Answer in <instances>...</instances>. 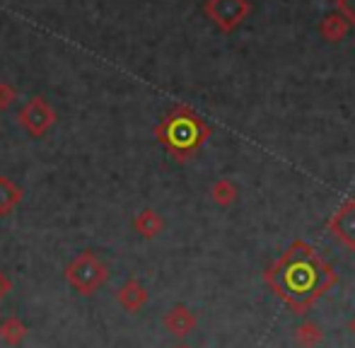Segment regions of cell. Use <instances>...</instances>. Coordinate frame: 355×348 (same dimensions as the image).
Returning <instances> with one entry per match:
<instances>
[{
  "label": "cell",
  "mask_w": 355,
  "mask_h": 348,
  "mask_svg": "<svg viewBox=\"0 0 355 348\" xmlns=\"http://www.w3.org/2000/svg\"><path fill=\"white\" fill-rule=\"evenodd\" d=\"M266 283L290 310L304 312L336 283V276L307 242H293L266 271Z\"/></svg>",
  "instance_id": "1"
},
{
  "label": "cell",
  "mask_w": 355,
  "mask_h": 348,
  "mask_svg": "<svg viewBox=\"0 0 355 348\" xmlns=\"http://www.w3.org/2000/svg\"><path fill=\"white\" fill-rule=\"evenodd\" d=\"M155 136L174 160L187 162L201 150V146L211 136V128L191 107L179 104L155 126Z\"/></svg>",
  "instance_id": "2"
},
{
  "label": "cell",
  "mask_w": 355,
  "mask_h": 348,
  "mask_svg": "<svg viewBox=\"0 0 355 348\" xmlns=\"http://www.w3.org/2000/svg\"><path fill=\"white\" fill-rule=\"evenodd\" d=\"M66 278L78 293L92 295L94 290H99L107 283L109 271H107V263L99 259V256H94L92 252H83V254L75 256L66 266Z\"/></svg>",
  "instance_id": "3"
},
{
  "label": "cell",
  "mask_w": 355,
  "mask_h": 348,
  "mask_svg": "<svg viewBox=\"0 0 355 348\" xmlns=\"http://www.w3.org/2000/svg\"><path fill=\"white\" fill-rule=\"evenodd\" d=\"M203 12L225 34H232L252 12L249 0H206Z\"/></svg>",
  "instance_id": "4"
},
{
  "label": "cell",
  "mask_w": 355,
  "mask_h": 348,
  "mask_svg": "<svg viewBox=\"0 0 355 348\" xmlns=\"http://www.w3.org/2000/svg\"><path fill=\"white\" fill-rule=\"evenodd\" d=\"M19 126L27 128L32 136H44L49 128L56 121V112L51 109V104L44 97H32L19 112Z\"/></svg>",
  "instance_id": "5"
},
{
  "label": "cell",
  "mask_w": 355,
  "mask_h": 348,
  "mask_svg": "<svg viewBox=\"0 0 355 348\" xmlns=\"http://www.w3.org/2000/svg\"><path fill=\"white\" fill-rule=\"evenodd\" d=\"M329 230L334 232L341 245H346L348 250H355V201L348 198L338 206V211L329 220Z\"/></svg>",
  "instance_id": "6"
},
{
  "label": "cell",
  "mask_w": 355,
  "mask_h": 348,
  "mask_svg": "<svg viewBox=\"0 0 355 348\" xmlns=\"http://www.w3.org/2000/svg\"><path fill=\"white\" fill-rule=\"evenodd\" d=\"M164 327H167L172 334L177 336H187L189 331L196 327V317L187 310V307H174L167 317H164Z\"/></svg>",
  "instance_id": "7"
},
{
  "label": "cell",
  "mask_w": 355,
  "mask_h": 348,
  "mask_svg": "<svg viewBox=\"0 0 355 348\" xmlns=\"http://www.w3.org/2000/svg\"><path fill=\"white\" fill-rule=\"evenodd\" d=\"M145 300H148V290H145L138 281H128L126 286L119 290V302H121L128 312L141 310V307L145 305Z\"/></svg>",
  "instance_id": "8"
},
{
  "label": "cell",
  "mask_w": 355,
  "mask_h": 348,
  "mask_svg": "<svg viewBox=\"0 0 355 348\" xmlns=\"http://www.w3.org/2000/svg\"><path fill=\"white\" fill-rule=\"evenodd\" d=\"M348 29H351V27H348V22L338 12L327 15V17L322 19V24H319V32H322V37L327 39V42H331V44L346 39Z\"/></svg>",
  "instance_id": "9"
},
{
  "label": "cell",
  "mask_w": 355,
  "mask_h": 348,
  "mask_svg": "<svg viewBox=\"0 0 355 348\" xmlns=\"http://www.w3.org/2000/svg\"><path fill=\"white\" fill-rule=\"evenodd\" d=\"M22 201V189L8 177H0V216L12 211Z\"/></svg>",
  "instance_id": "10"
},
{
  "label": "cell",
  "mask_w": 355,
  "mask_h": 348,
  "mask_svg": "<svg viewBox=\"0 0 355 348\" xmlns=\"http://www.w3.org/2000/svg\"><path fill=\"white\" fill-rule=\"evenodd\" d=\"M136 230L141 232L143 237H155L162 230V218L155 211H143L141 216L136 218Z\"/></svg>",
  "instance_id": "11"
},
{
  "label": "cell",
  "mask_w": 355,
  "mask_h": 348,
  "mask_svg": "<svg viewBox=\"0 0 355 348\" xmlns=\"http://www.w3.org/2000/svg\"><path fill=\"white\" fill-rule=\"evenodd\" d=\"M211 196L218 206H230V203L237 198V186H234L230 179H218L211 189Z\"/></svg>",
  "instance_id": "12"
},
{
  "label": "cell",
  "mask_w": 355,
  "mask_h": 348,
  "mask_svg": "<svg viewBox=\"0 0 355 348\" xmlns=\"http://www.w3.org/2000/svg\"><path fill=\"white\" fill-rule=\"evenodd\" d=\"M24 334H27V329H24V324L17 317H10V320H5L3 324H0V336H3L8 344H19V341L24 339Z\"/></svg>",
  "instance_id": "13"
},
{
  "label": "cell",
  "mask_w": 355,
  "mask_h": 348,
  "mask_svg": "<svg viewBox=\"0 0 355 348\" xmlns=\"http://www.w3.org/2000/svg\"><path fill=\"white\" fill-rule=\"evenodd\" d=\"M295 339H297V344L302 348H314L322 341V331H319L312 322H304V324H300L297 331H295Z\"/></svg>",
  "instance_id": "14"
},
{
  "label": "cell",
  "mask_w": 355,
  "mask_h": 348,
  "mask_svg": "<svg viewBox=\"0 0 355 348\" xmlns=\"http://www.w3.org/2000/svg\"><path fill=\"white\" fill-rule=\"evenodd\" d=\"M336 12L355 29V0H336Z\"/></svg>",
  "instance_id": "15"
},
{
  "label": "cell",
  "mask_w": 355,
  "mask_h": 348,
  "mask_svg": "<svg viewBox=\"0 0 355 348\" xmlns=\"http://www.w3.org/2000/svg\"><path fill=\"white\" fill-rule=\"evenodd\" d=\"M17 99V92L10 82H0V109H8Z\"/></svg>",
  "instance_id": "16"
},
{
  "label": "cell",
  "mask_w": 355,
  "mask_h": 348,
  "mask_svg": "<svg viewBox=\"0 0 355 348\" xmlns=\"http://www.w3.org/2000/svg\"><path fill=\"white\" fill-rule=\"evenodd\" d=\"M10 288H12V283H10V278L5 276L3 271H0V300H3L5 295L10 293Z\"/></svg>",
  "instance_id": "17"
},
{
  "label": "cell",
  "mask_w": 355,
  "mask_h": 348,
  "mask_svg": "<svg viewBox=\"0 0 355 348\" xmlns=\"http://www.w3.org/2000/svg\"><path fill=\"white\" fill-rule=\"evenodd\" d=\"M351 329H353V334H355V320H353V324H351Z\"/></svg>",
  "instance_id": "18"
},
{
  "label": "cell",
  "mask_w": 355,
  "mask_h": 348,
  "mask_svg": "<svg viewBox=\"0 0 355 348\" xmlns=\"http://www.w3.org/2000/svg\"><path fill=\"white\" fill-rule=\"evenodd\" d=\"M179 348H187V346H179Z\"/></svg>",
  "instance_id": "19"
}]
</instances>
